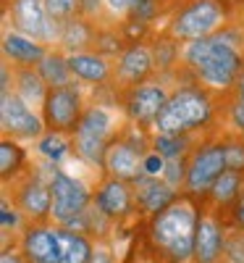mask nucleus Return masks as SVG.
<instances>
[{"instance_id":"nucleus-1","label":"nucleus","mask_w":244,"mask_h":263,"mask_svg":"<svg viewBox=\"0 0 244 263\" xmlns=\"http://www.w3.org/2000/svg\"><path fill=\"white\" fill-rule=\"evenodd\" d=\"M197 224H199L197 197L179 195L168 208L152 216L147 227L152 250L168 263H189L194 258Z\"/></svg>"},{"instance_id":"nucleus-2","label":"nucleus","mask_w":244,"mask_h":263,"mask_svg":"<svg viewBox=\"0 0 244 263\" xmlns=\"http://www.w3.org/2000/svg\"><path fill=\"white\" fill-rule=\"evenodd\" d=\"M181 55H184V63L189 69H194L197 79L205 87H210V90L226 92L234 84H239L241 55L236 53V48L223 34H213L205 40L187 42Z\"/></svg>"},{"instance_id":"nucleus-3","label":"nucleus","mask_w":244,"mask_h":263,"mask_svg":"<svg viewBox=\"0 0 244 263\" xmlns=\"http://www.w3.org/2000/svg\"><path fill=\"white\" fill-rule=\"evenodd\" d=\"M213 119V98L202 87H181L176 90L155 121L158 135H192Z\"/></svg>"},{"instance_id":"nucleus-4","label":"nucleus","mask_w":244,"mask_h":263,"mask_svg":"<svg viewBox=\"0 0 244 263\" xmlns=\"http://www.w3.org/2000/svg\"><path fill=\"white\" fill-rule=\"evenodd\" d=\"M121 132L124 129L116 124V116L110 114L105 105L92 103L84 111V116L79 121V129L74 135V153L87 163L103 166L110 142H113Z\"/></svg>"},{"instance_id":"nucleus-5","label":"nucleus","mask_w":244,"mask_h":263,"mask_svg":"<svg viewBox=\"0 0 244 263\" xmlns=\"http://www.w3.org/2000/svg\"><path fill=\"white\" fill-rule=\"evenodd\" d=\"M226 24V8L220 6V0H189L173 13L168 34L179 42H194L213 37L218 27Z\"/></svg>"},{"instance_id":"nucleus-6","label":"nucleus","mask_w":244,"mask_h":263,"mask_svg":"<svg viewBox=\"0 0 244 263\" xmlns=\"http://www.w3.org/2000/svg\"><path fill=\"white\" fill-rule=\"evenodd\" d=\"M147 153H150L147 140L142 137V132H137V126L131 124L110 142L103 166L108 171V177H116V179L134 184L137 179L145 177V156Z\"/></svg>"},{"instance_id":"nucleus-7","label":"nucleus","mask_w":244,"mask_h":263,"mask_svg":"<svg viewBox=\"0 0 244 263\" xmlns=\"http://www.w3.org/2000/svg\"><path fill=\"white\" fill-rule=\"evenodd\" d=\"M226 166V145L223 140L215 142H205L197 145L192 150V156L187 158V182H184V195L189 197H208V192L213 190V184L218 182V177L223 174Z\"/></svg>"},{"instance_id":"nucleus-8","label":"nucleus","mask_w":244,"mask_h":263,"mask_svg":"<svg viewBox=\"0 0 244 263\" xmlns=\"http://www.w3.org/2000/svg\"><path fill=\"white\" fill-rule=\"evenodd\" d=\"M48 182H50V195H53L50 221L58 224V227L74 224L95 200V195L87 190L79 179H74L71 174H66L60 168H53Z\"/></svg>"},{"instance_id":"nucleus-9","label":"nucleus","mask_w":244,"mask_h":263,"mask_svg":"<svg viewBox=\"0 0 244 263\" xmlns=\"http://www.w3.org/2000/svg\"><path fill=\"white\" fill-rule=\"evenodd\" d=\"M82 100L84 98L74 84L50 90L48 98H45V105H42V121H45V129L74 137L76 129H79V121L87 111Z\"/></svg>"},{"instance_id":"nucleus-10","label":"nucleus","mask_w":244,"mask_h":263,"mask_svg":"<svg viewBox=\"0 0 244 263\" xmlns=\"http://www.w3.org/2000/svg\"><path fill=\"white\" fill-rule=\"evenodd\" d=\"M8 184V182H6ZM16 190L13 195V205L24 213L32 224H39V221H48L50 218V205H53V195H50V182H45L39 177V174H34L32 168L21 171L18 177L13 179Z\"/></svg>"},{"instance_id":"nucleus-11","label":"nucleus","mask_w":244,"mask_h":263,"mask_svg":"<svg viewBox=\"0 0 244 263\" xmlns=\"http://www.w3.org/2000/svg\"><path fill=\"white\" fill-rule=\"evenodd\" d=\"M0 121H3V137L8 140H39L45 135V121L16 92H3L0 98Z\"/></svg>"},{"instance_id":"nucleus-12","label":"nucleus","mask_w":244,"mask_h":263,"mask_svg":"<svg viewBox=\"0 0 244 263\" xmlns=\"http://www.w3.org/2000/svg\"><path fill=\"white\" fill-rule=\"evenodd\" d=\"M11 21L18 34H24L29 40H39L42 45H50L55 37H60V27L45 11V0H13Z\"/></svg>"},{"instance_id":"nucleus-13","label":"nucleus","mask_w":244,"mask_h":263,"mask_svg":"<svg viewBox=\"0 0 244 263\" xmlns=\"http://www.w3.org/2000/svg\"><path fill=\"white\" fill-rule=\"evenodd\" d=\"M168 92L163 90L160 84H139L134 90L124 92V111L126 119L134 126H147L155 124L160 116V111L168 103Z\"/></svg>"},{"instance_id":"nucleus-14","label":"nucleus","mask_w":244,"mask_h":263,"mask_svg":"<svg viewBox=\"0 0 244 263\" xmlns=\"http://www.w3.org/2000/svg\"><path fill=\"white\" fill-rule=\"evenodd\" d=\"M21 255L27 258V263H60L58 224H29L21 234Z\"/></svg>"},{"instance_id":"nucleus-15","label":"nucleus","mask_w":244,"mask_h":263,"mask_svg":"<svg viewBox=\"0 0 244 263\" xmlns=\"http://www.w3.org/2000/svg\"><path fill=\"white\" fill-rule=\"evenodd\" d=\"M223 239L226 229L223 221L213 205L208 211L199 213V224H197V239H194V263H220L223 260Z\"/></svg>"},{"instance_id":"nucleus-16","label":"nucleus","mask_w":244,"mask_h":263,"mask_svg":"<svg viewBox=\"0 0 244 263\" xmlns=\"http://www.w3.org/2000/svg\"><path fill=\"white\" fill-rule=\"evenodd\" d=\"M152 66H155V55L147 45H131L121 53L118 63H116V69H113V82L118 90L129 92V90H134V87H139L150 71H152Z\"/></svg>"},{"instance_id":"nucleus-17","label":"nucleus","mask_w":244,"mask_h":263,"mask_svg":"<svg viewBox=\"0 0 244 263\" xmlns=\"http://www.w3.org/2000/svg\"><path fill=\"white\" fill-rule=\"evenodd\" d=\"M95 205L110 218V221H121L131 211H134V184L116 179V177H105L103 184L95 192Z\"/></svg>"},{"instance_id":"nucleus-18","label":"nucleus","mask_w":244,"mask_h":263,"mask_svg":"<svg viewBox=\"0 0 244 263\" xmlns=\"http://www.w3.org/2000/svg\"><path fill=\"white\" fill-rule=\"evenodd\" d=\"M179 195L181 192L173 190L163 177H142L134 182V203L142 213H150V216H158Z\"/></svg>"},{"instance_id":"nucleus-19","label":"nucleus","mask_w":244,"mask_h":263,"mask_svg":"<svg viewBox=\"0 0 244 263\" xmlns=\"http://www.w3.org/2000/svg\"><path fill=\"white\" fill-rule=\"evenodd\" d=\"M69 66H71V74H74L76 79L90 82V84H105L108 79H113L110 61H108L103 53H95V50L69 55Z\"/></svg>"},{"instance_id":"nucleus-20","label":"nucleus","mask_w":244,"mask_h":263,"mask_svg":"<svg viewBox=\"0 0 244 263\" xmlns=\"http://www.w3.org/2000/svg\"><path fill=\"white\" fill-rule=\"evenodd\" d=\"M3 53H6V58H11L16 66L34 69V66H39L42 58L48 55V45L34 42V40L18 34V32H6V37H3Z\"/></svg>"},{"instance_id":"nucleus-21","label":"nucleus","mask_w":244,"mask_h":263,"mask_svg":"<svg viewBox=\"0 0 244 263\" xmlns=\"http://www.w3.org/2000/svg\"><path fill=\"white\" fill-rule=\"evenodd\" d=\"M16 84H13V92L24 100L29 108L32 105H45V98L50 92V87L45 84V79L39 77L37 69H27V66H18L13 71Z\"/></svg>"},{"instance_id":"nucleus-22","label":"nucleus","mask_w":244,"mask_h":263,"mask_svg":"<svg viewBox=\"0 0 244 263\" xmlns=\"http://www.w3.org/2000/svg\"><path fill=\"white\" fill-rule=\"evenodd\" d=\"M241 192H244V174L226 168L218 177V182L213 184V190L208 192L205 200L213 208H234V203L241 197Z\"/></svg>"},{"instance_id":"nucleus-23","label":"nucleus","mask_w":244,"mask_h":263,"mask_svg":"<svg viewBox=\"0 0 244 263\" xmlns=\"http://www.w3.org/2000/svg\"><path fill=\"white\" fill-rule=\"evenodd\" d=\"M58 237H60V263H90L92 258V239L74 232L69 227H58Z\"/></svg>"},{"instance_id":"nucleus-24","label":"nucleus","mask_w":244,"mask_h":263,"mask_svg":"<svg viewBox=\"0 0 244 263\" xmlns=\"http://www.w3.org/2000/svg\"><path fill=\"white\" fill-rule=\"evenodd\" d=\"M60 42H63V48L71 50V55H74V53H87L92 42H97V37L90 27V21L76 16V18L69 21V24L60 27Z\"/></svg>"},{"instance_id":"nucleus-25","label":"nucleus","mask_w":244,"mask_h":263,"mask_svg":"<svg viewBox=\"0 0 244 263\" xmlns=\"http://www.w3.org/2000/svg\"><path fill=\"white\" fill-rule=\"evenodd\" d=\"M39 77L45 79V84L50 90H58V87H69L74 74H71V66H69V58L60 55L58 50H48V55L42 58V63L37 66Z\"/></svg>"},{"instance_id":"nucleus-26","label":"nucleus","mask_w":244,"mask_h":263,"mask_svg":"<svg viewBox=\"0 0 244 263\" xmlns=\"http://www.w3.org/2000/svg\"><path fill=\"white\" fill-rule=\"evenodd\" d=\"M21 166H24V150L21 145H16V140L3 137L0 142V174H3V182H11L21 174Z\"/></svg>"},{"instance_id":"nucleus-27","label":"nucleus","mask_w":244,"mask_h":263,"mask_svg":"<svg viewBox=\"0 0 244 263\" xmlns=\"http://www.w3.org/2000/svg\"><path fill=\"white\" fill-rule=\"evenodd\" d=\"M152 150L160 153L166 161H179L189 150V135H155Z\"/></svg>"},{"instance_id":"nucleus-28","label":"nucleus","mask_w":244,"mask_h":263,"mask_svg":"<svg viewBox=\"0 0 244 263\" xmlns=\"http://www.w3.org/2000/svg\"><path fill=\"white\" fill-rule=\"evenodd\" d=\"M71 147H74V137H69V135H58V132H45V135L37 140V150H39L48 161H53V163L60 161Z\"/></svg>"},{"instance_id":"nucleus-29","label":"nucleus","mask_w":244,"mask_h":263,"mask_svg":"<svg viewBox=\"0 0 244 263\" xmlns=\"http://www.w3.org/2000/svg\"><path fill=\"white\" fill-rule=\"evenodd\" d=\"M223 260H226V263H244V229H241V227L226 229Z\"/></svg>"},{"instance_id":"nucleus-30","label":"nucleus","mask_w":244,"mask_h":263,"mask_svg":"<svg viewBox=\"0 0 244 263\" xmlns=\"http://www.w3.org/2000/svg\"><path fill=\"white\" fill-rule=\"evenodd\" d=\"M45 11L58 27H63V24H69L71 18H76L79 0H45Z\"/></svg>"},{"instance_id":"nucleus-31","label":"nucleus","mask_w":244,"mask_h":263,"mask_svg":"<svg viewBox=\"0 0 244 263\" xmlns=\"http://www.w3.org/2000/svg\"><path fill=\"white\" fill-rule=\"evenodd\" d=\"M226 145V166L244 174V137H223Z\"/></svg>"},{"instance_id":"nucleus-32","label":"nucleus","mask_w":244,"mask_h":263,"mask_svg":"<svg viewBox=\"0 0 244 263\" xmlns=\"http://www.w3.org/2000/svg\"><path fill=\"white\" fill-rule=\"evenodd\" d=\"M226 121L231 126V137H244V100L239 95L226 105Z\"/></svg>"},{"instance_id":"nucleus-33","label":"nucleus","mask_w":244,"mask_h":263,"mask_svg":"<svg viewBox=\"0 0 244 263\" xmlns=\"http://www.w3.org/2000/svg\"><path fill=\"white\" fill-rule=\"evenodd\" d=\"M166 163H168V161L160 156V153L150 150L147 156H145V177H163Z\"/></svg>"},{"instance_id":"nucleus-34","label":"nucleus","mask_w":244,"mask_h":263,"mask_svg":"<svg viewBox=\"0 0 244 263\" xmlns=\"http://www.w3.org/2000/svg\"><path fill=\"white\" fill-rule=\"evenodd\" d=\"M134 6H137V0H105V8H108V13L113 18L129 16L131 11H134Z\"/></svg>"},{"instance_id":"nucleus-35","label":"nucleus","mask_w":244,"mask_h":263,"mask_svg":"<svg viewBox=\"0 0 244 263\" xmlns=\"http://www.w3.org/2000/svg\"><path fill=\"white\" fill-rule=\"evenodd\" d=\"M103 3H105V0H79V16L87 18V21H95L100 16Z\"/></svg>"},{"instance_id":"nucleus-36","label":"nucleus","mask_w":244,"mask_h":263,"mask_svg":"<svg viewBox=\"0 0 244 263\" xmlns=\"http://www.w3.org/2000/svg\"><path fill=\"white\" fill-rule=\"evenodd\" d=\"M90 263H116L113 260V250H110L105 242H95L92 245V258Z\"/></svg>"},{"instance_id":"nucleus-37","label":"nucleus","mask_w":244,"mask_h":263,"mask_svg":"<svg viewBox=\"0 0 244 263\" xmlns=\"http://www.w3.org/2000/svg\"><path fill=\"white\" fill-rule=\"evenodd\" d=\"M234 224L244 229V192H241L239 200L234 203Z\"/></svg>"},{"instance_id":"nucleus-38","label":"nucleus","mask_w":244,"mask_h":263,"mask_svg":"<svg viewBox=\"0 0 244 263\" xmlns=\"http://www.w3.org/2000/svg\"><path fill=\"white\" fill-rule=\"evenodd\" d=\"M0 263H27V258L21 253H11V250H3V258H0Z\"/></svg>"},{"instance_id":"nucleus-39","label":"nucleus","mask_w":244,"mask_h":263,"mask_svg":"<svg viewBox=\"0 0 244 263\" xmlns=\"http://www.w3.org/2000/svg\"><path fill=\"white\" fill-rule=\"evenodd\" d=\"M236 90H239L236 95H239V98L244 100V71H241V77H239V84H236Z\"/></svg>"},{"instance_id":"nucleus-40","label":"nucleus","mask_w":244,"mask_h":263,"mask_svg":"<svg viewBox=\"0 0 244 263\" xmlns=\"http://www.w3.org/2000/svg\"><path fill=\"white\" fill-rule=\"evenodd\" d=\"M129 263H131V260H129ZM139 263H142V260H139Z\"/></svg>"}]
</instances>
